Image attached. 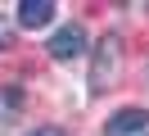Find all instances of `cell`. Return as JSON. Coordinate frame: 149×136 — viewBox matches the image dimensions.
Instances as JSON below:
<instances>
[{
	"label": "cell",
	"mask_w": 149,
	"mask_h": 136,
	"mask_svg": "<svg viewBox=\"0 0 149 136\" xmlns=\"http://www.w3.org/2000/svg\"><path fill=\"white\" fill-rule=\"evenodd\" d=\"M50 18H54V0H23V5H18V23L32 27V32L45 27Z\"/></svg>",
	"instance_id": "cell-4"
},
{
	"label": "cell",
	"mask_w": 149,
	"mask_h": 136,
	"mask_svg": "<svg viewBox=\"0 0 149 136\" xmlns=\"http://www.w3.org/2000/svg\"><path fill=\"white\" fill-rule=\"evenodd\" d=\"M118 63H122V41L118 36H100L95 45V63H91V91H109V82L118 77Z\"/></svg>",
	"instance_id": "cell-1"
},
{
	"label": "cell",
	"mask_w": 149,
	"mask_h": 136,
	"mask_svg": "<svg viewBox=\"0 0 149 136\" xmlns=\"http://www.w3.org/2000/svg\"><path fill=\"white\" fill-rule=\"evenodd\" d=\"M5 45H9V27H0V50H5Z\"/></svg>",
	"instance_id": "cell-6"
},
{
	"label": "cell",
	"mask_w": 149,
	"mask_h": 136,
	"mask_svg": "<svg viewBox=\"0 0 149 136\" xmlns=\"http://www.w3.org/2000/svg\"><path fill=\"white\" fill-rule=\"evenodd\" d=\"M104 136H149V113L145 109H122V113L104 127Z\"/></svg>",
	"instance_id": "cell-3"
},
{
	"label": "cell",
	"mask_w": 149,
	"mask_h": 136,
	"mask_svg": "<svg viewBox=\"0 0 149 136\" xmlns=\"http://www.w3.org/2000/svg\"><path fill=\"white\" fill-rule=\"evenodd\" d=\"M32 136H63V132H59V127H36Z\"/></svg>",
	"instance_id": "cell-5"
},
{
	"label": "cell",
	"mask_w": 149,
	"mask_h": 136,
	"mask_svg": "<svg viewBox=\"0 0 149 136\" xmlns=\"http://www.w3.org/2000/svg\"><path fill=\"white\" fill-rule=\"evenodd\" d=\"M50 54H54L59 63L77 59V54H86V27H81V23H63L54 36H50Z\"/></svg>",
	"instance_id": "cell-2"
}]
</instances>
